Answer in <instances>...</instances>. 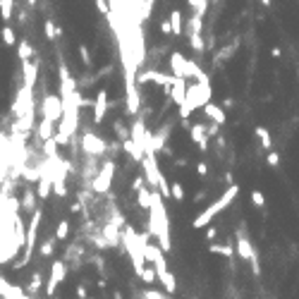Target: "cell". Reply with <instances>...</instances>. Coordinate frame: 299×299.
I'll return each instance as SVG.
<instances>
[{
    "instance_id": "6da1fadb",
    "label": "cell",
    "mask_w": 299,
    "mask_h": 299,
    "mask_svg": "<svg viewBox=\"0 0 299 299\" xmlns=\"http://www.w3.org/2000/svg\"><path fill=\"white\" fill-rule=\"evenodd\" d=\"M153 194V201H151V208H149V232L151 237H156L161 249L168 254L170 251V220H168V211H165V204H163V194L151 189Z\"/></svg>"
},
{
    "instance_id": "7a4b0ae2",
    "label": "cell",
    "mask_w": 299,
    "mask_h": 299,
    "mask_svg": "<svg viewBox=\"0 0 299 299\" xmlns=\"http://www.w3.org/2000/svg\"><path fill=\"white\" fill-rule=\"evenodd\" d=\"M151 240V232H136L132 225L122 227V246L130 254L134 273L141 275V271L146 268V256H144V244Z\"/></svg>"
},
{
    "instance_id": "3957f363",
    "label": "cell",
    "mask_w": 299,
    "mask_h": 299,
    "mask_svg": "<svg viewBox=\"0 0 299 299\" xmlns=\"http://www.w3.org/2000/svg\"><path fill=\"white\" fill-rule=\"evenodd\" d=\"M237 194H240V187H237L235 182H230V187L220 194V199H218V201H213L208 208H204V211H201V213H199V216L191 220V225H194L196 230H201V227H206V225H211V220H213L218 213H223L225 208H227V206L237 199Z\"/></svg>"
},
{
    "instance_id": "277c9868",
    "label": "cell",
    "mask_w": 299,
    "mask_h": 299,
    "mask_svg": "<svg viewBox=\"0 0 299 299\" xmlns=\"http://www.w3.org/2000/svg\"><path fill=\"white\" fill-rule=\"evenodd\" d=\"M41 218H43V213L41 211H34L31 213V220H29V227H27V240H24V256L15 263V268H22V266H27V263L31 261V254H34V246H36V235H38V223H41Z\"/></svg>"
},
{
    "instance_id": "5b68a950",
    "label": "cell",
    "mask_w": 299,
    "mask_h": 299,
    "mask_svg": "<svg viewBox=\"0 0 299 299\" xmlns=\"http://www.w3.org/2000/svg\"><path fill=\"white\" fill-rule=\"evenodd\" d=\"M112 177H115V163H112V161H106V163L98 168L96 177L91 180V189H94L96 194H106V191H110Z\"/></svg>"
},
{
    "instance_id": "8992f818",
    "label": "cell",
    "mask_w": 299,
    "mask_h": 299,
    "mask_svg": "<svg viewBox=\"0 0 299 299\" xmlns=\"http://www.w3.org/2000/svg\"><path fill=\"white\" fill-rule=\"evenodd\" d=\"M82 151H84L86 156H106V153H108V144H106L101 136L86 132V134L82 136Z\"/></svg>"
},
{
    "instance_id": "52a82bcc",
    "label": "cell",
    "mask_w": 299,
    "mask_h": 299,
    "mask_svg": "<svg viewBox=\"0 0 299 299\" xmlns=\"http://www.w3.org/2000/svg\"><path fill=\"white\" fill-rule=\"evenodd\" d=\"M67 275V263L65 261H53L51 263V275H48V282H46V295L53 297V292L57 290V285L65 280Z\"/></svg>"
},
{
    "instance_id": "ba28073f",
    "label": "cell",
    "mask_w": 299,
    "mask_h": 299,
    "mask_svg": "<svg viewBox=\"0 0 299 299\" xmlns=\"http://www.w3.org/2000/svg\"><path fill=\"white\" fill-rule=\"evenodd\" d=\"M144 165V177H146V185L149 187H158V175H161V168H158V161H156V151H149L141 161Z\"/></svg>"
},
{
    "instance_id": "9c48e42d",
    "label": "cell",
    "mask_w": 299,
    "mask_h": 299,
    "mask_svg": "<svg viewBox=\"0 0 299 299\" xmlns=\"http://www.w3.org/2000/svg\"><path fill=\"white\" fill-rule=\"evenodd\" d=\"M41 112L46 120H53V122H60L62 120V101L57 96H46L43 103H41Z\"/></svg>"
},
{
    "instance_id": "30bf717a",
    "label": "cell",
    "mask_w": 299,
    "mask_h": 299,
    "mask_svg": "<svg viewBox=\"0 0 299 299\" xmlns=\"http://www.w3.org/2000/svg\"><path fill=\"white\" fill-rule=\"evenodd\" d=\"M189 136H191L194 144H199V151L208 149V132H206L204 125H191L189 127Z\"/></svg>"
},
{
    "instance_id": "8fae6325",
    "label": "cell",
    "mask_w": 299,
    "mask_h": 299,
    "mask_svg": "<svg viewBox=\"0 0 299 299\" xmlns=\"http://www.w3.org/2000/svg\"><path fill=\"white\" fill-rule=\"evenodd\" d=\"M106 112H108V91H98L96 96V103H94V122H101L103 117H106Z\"/></svg>"
},
{
    "instance_id": "7c38bea8",
    "label": "cell",
    "mask_w": 299,
    "mask_h": 299,
    "mask_svg": "<svg viewBox=\"0 0 299 299\" xmlns=\"http://www.w3.org/2000/svg\"><path fill=\"white\" fill-rule=\"evenodd\" d=\"M254 251H256V249H254V244L249 242V240H246V235L240 230V235H237V256L244 259V261H249Z\"/></svg>"
},
{
    "instance_id": "4fadbf2b",
    "label": "cell",
    "mask_w": 299,
    "mask_h": 299,
    "mask_svg": "<svg viewBox=\"0 0 299 299\" xmlns=\"http://www.w3.org/2000/svg\"><path fill=\"white\" fill-rule=\"evenodd\" d=\"M55 122H53V120H46V117H43V120H41V125H38V136H41V139H43V141H48V139H53V136H55Z\"/></svg>"
},
{
    "instance_id": "5bb4252c",
    "label": "cell",
    "mask_w": 299,
    "mask_h": 299,
    "mask_svg": "<svg viewBox=\"0 0 299 299\" xmlns=\"http://www.w3.org/2000/svg\"><path fill=\"white\" fill-rule=\"evenodd\" d=\"M36 191L31 187H24V199H22V208L27 211V213H34L36 211Z\"/></svg>"
},
{
    "instance_id": "9a60e30c",
    "label": "cell",
    "mask_w": 299,
    "mask_h": 299,
    "mask_svg": "<svg viewBox=\"0 0 299 299\" xmlns=\"http://www.w3.org/2000/svg\"><path fill=\"white\" fill-rule=\"evenodd\" d=\"M158 282L163 285V290H165L168 295H172V292L177 290V280H175V275H172L170 271H163V273H158Z\"/></svg>"
},
{
    "instance_id": "2e32d148",
    "label": "cell",
    "mask_w": 299,
    "mask_h": 299,
    "mask_svg": "<svg viewBox=\"0 0 299 299\" xmlns=\"http://www.w3.org/2000/svg\"><path fill=\"white\" fill-rule=\"evenodd\" d=\"M122 149L130 153L132 161H136V163H141V161H144V149H139L132 139H125V141H122Z\"/></svg>"
},
{
    "instance_id": "e0dca14e",
    "label": "cell",
    "mask_w": 299,
    "mask_h": 299,
    "mask_svg": "<svg viewBox=\"0 0 299 299\" xmlns=\"http://www.w3.org/2000/svg\"><path fill=\"white\" fill-rule=\"evenodd\" d=\"M204 112L213 120V122H218V125H225V120H227V117H225V110H220V108H218V106H213V103H206Z\"/></svg>"
},
{
    "instance_id": "ac0fdd59",
    "label": "cell",
    "mask_w": 299,
    "mask_h": 299,
    "mask_svg": "<svg viewBox=\"0 0 299 299\" xmlns=\"http://www.w3.org/2000/svg\"><path fill=\"white\" fill-rule=\"evenodd\" d=\"M208 251L211 254H220V256H232L235 254V246L232 244H208Z\"/></svg>"
},
{
    "instance_id": "d6986e66",
    "label": "cell",
    "mask_w": 299,
    "mask_h": 299,
    "mask_svg": "<svg viewBox=\"0 0 299 299\" xmlns=\"http://www.w3.org/2000/svg\"><path fill=\"white\" fill-rule=\"evenodd\" d=\"M256 136H259V141H261L263 149L273 151V136H271V132L266 130V127H256Z\"/></svg>"
},
{
    "instance_id": "ffe728a7",
    "label": "cell",
    "mask_w": 299,
    "mask_h": 299,
    "mask_svg": "<svg viewBox=\"0 0 299 299\" xmlns=\"http://www.w3.org/2000/svg\"><path fill=\"white\" fill-rule=\"evenodd\" d=\"M41 287H43V275H41V271H34L31 280H29V285H27V292H29V295H36Z\"/></svg>"
},
{
    "instance_id": "44dd1931",
    "label": "cell",
    "mask_w": 299,
    "mask_h": 299,
    "mask_svg": "<svg viewBox=\"0 0 299 299\" xmlns=\"http://www.w3.org/2000/svg\"><path fill=\"white\" fill-rule=\"evenodd\" d=\"M151 201H153V194H151V189L144 185V187L139 189V206L149 211V208H151Z\"/></svg>"
},
{
    "instance_id": "7402d4cb",
    "label": "cell",
    "mask_w": 299,
    "mask_h": 299,
    "mask_svg": "<svg viewBox=\"0 0 299 299\" xmlns=\"http://www.w3.org/2000/svg\"><path fill=\"white\" fill-rule=\"evenodd\" d=\"M67 235H70V223L67 220H60L55 227V240H67Z\"/></svg>"
},
{
    "instance_id": "603a6c76",
    "label": "cell",
    "mask_w": 299,
    "mask_h": 299,
    "mask_svg": "<svg viewBox=\"0 0 299 299\" xmlns=\"http://www.w3.org/2000/svg\"><path fill=\"white\" fill-rule=\"evenodd\" d=\"M170 196H172L175 201H182V199H185V189H182L180 182H172V185H170Z\"/></svg>"
},
{
    "instance_id": "cb8c5ba5",
    "label": "cell",
    "mask_w": 299,
    "mask_h": 299,
    "mask_svg": "<svg viewBox=\"0 0 299 299\" xmlns=\"http://www.w3.org/2000/svg\"><path fill=\"white\" fill-rule=\"evenodd\" d=\"M158 191L163 194V199H168V196H170V182L165 180V175H163V172L158 175Z\"/></svg>"
},
{
    "instance_id": "d4e9b609",
    "label": "cell",
    "mask_w": 299,
    "mask_h": 299,
    "mask_svg": "<svg viewBox=\"0 0 299 299\" xmlns=\"http://www.w3.org/2000/svg\"><path fill=\"white\" fill-rule=\"evenodd\" d=\"M141 299H170L168 292H158V290H144Z\"/></svg>"
},
{
    "instance_id": "484cf974",
    "label": "cell",
    "mask_w": 299,
    "mask_h": 299,
    "mask_svg": "<svg viewBox=\"0 0 299 299\" xmlns=\"http://www.w3.org/2000/svg\"><path fill=\"white\" fill-rule=\"evenodd\" d=\"M112 130H115V134H117V136H120L122 141H125V139H132V132H127V127H125V125H122L120 120H117V122L112 125Z\"/></svg>"
},
{
    "instance_id": "4316f807",
    "label": "cell",
    "mask_w": 299,
    "mask_h": 299,
    "mask_svg": "<svg viewBox=\"0 0 299 299\" xmlns=\"http://www.w3.org/2000/svg\"><path fill=\"white\" fill-rule=\"evenodd\" d=\"M53 249H55V237H51V240H46L41 244V256H51Z\"/></svg>"
},
{
    "instance_id": "83f0119b",
    "label": "cell",
    "mask_w": 299,
    "mask_h": 299,
    "mask_svg": "<svg viewBox=\"0 0 299 299\" xmlns=\"http://www.w3.org/2000/svg\"><path fill=\"white\" fill-rule=\"evenodd\" d=\"M251 204L256 206V208H263V206H266V196H263V191H259V189H254V191H251Z\"/></svg>"
},
{
    "instance_id": "f1b7e54d",
    "label": "cell",
    "mask_w": 299,
    "mask_h": 299,
    "mask_svg": "<svg viewBox=\"0 0 299 299\" xmlns=\"http://www.w3.org/2000/svg\"><path fill=\"white\" fill-rule=\"evenodd\" d=\"M139 278H141L144 282H153L156 278H158V273H156V268L151 266V268H144V271H141V275H139Z\"/></svg>"
},
{
    "instance_id": "f546056e",
    "label": "cell",
    "mask_w": 299,
    "mask_h": 299,
    "mask_svg": "<svg viewBox=\"0 0 299 299\" xmlns=\"http://www.w3.org/2000/svg\"><path fill=\"white\" fill-rule=\"evenodd\" d=\"M53 191H55L57 196H67V185H65V180H53Z\"/></svg>"
},
{
    "instance_id": "4dcf8cb0",
    "label": "cell",
    "mask_w": 299,
    "mask_h": 299,
    "mask_svg": "<svg viewBox=\"0 0 299 299\" xmlns=\"http://www.w3.org/2000/svg\"><path fill=\"white\" fill-rule=\"evenodd\" d=\"M266 161H268V165H271V168H278V165H280V153H278V151H268Z\"/></svg>"
},
{
    "instance_id": "1f68e13d",
    "label": "cell",
    "mask_w": 299,
    "mask_h": 299,
    "mask_svg": "<svg viewBox=\"0 0 299 299\" xmlns=\"http://www.w3.org/2000/svg\"><path fill=\"white\" fill-rule=\"evenodd\" d=\"M249 263H251V271H254V275L259 278V275H261V266H259V254H256V251L251 254V259H249Z\"/></svg>"
},
{
    "instance_id": "d6a6232c",
    "label": "cell",
    "mask_w": 299,
    "mask_h": 299,
    "mask_svg": "<svg viewBox=\"0 0 299 299\" xmlns=\"http://www.w3.org/2000/svg\"><path fill=\"white\" fill-rule=\"evenodd\" d=\"M144 185H146V177H144V175H139V177H134V180H132V189H134V191H139Z\"/></svg>"
},
{
    "instance_id": "836d02e7",
    "label": "cell",
    "mask_w": 299,
    "mask_h": 299,
    "mask_svg": "<svg viewBox=\"0 0 299 299\" xmlns=\"http://www.w3.org/2000/svg\"><path fill=\"white\" fill-rule=\"evenodd\" d=\"M216 237H218V230H216V227H208V230H206V240H208V242H213Z\"/></svg>"
},
{
    "instance_id": "e575fe53",
    "label": "cell",
    "mask_w": 299,
    "mask_h": 299,
    "mask_svg": "<svg viewBox=\"0 0 299 299\" xmlns=\"http://www.w3.org/2000/svg\"><path fill=\"white\" fill-rule=\"evenodd\" d=\"M77 297H79V299H89V292H86V287H84V285H79V287H77Z\"/></svg>"
},
{
    "instance_id": "d590c367",
    "label": "cell",
    "mask_w": 299,
    "mask_h": 299,
    "mask_svg": "<svg viewBox=\"0 0 299 299\" xmlns=\"http://www.w3.org/2000/svg\"><path fill=\"white\" fill-rule=\"evenodd\" d=\"M2 38H5V43H15V36H12V31H10V29H5V31H2Z\"/></svg>"
},
{
    "instance_id": "8d00e7d4",
    "label": "cell",
    "mask_w": 299,
    "mask_h": 299,
    "mask_svg": "<svg viewBox=\"0 0 299 299\" xmlns=\"http://www.w3.org/2000/svg\"><path fill=\"white\" fill-rule=\"evenodd\" d=\"M196 172H199L201 177H206V175H208V165H206V163H199V165H196Z\"/></svg>"
},
{
    "instance_id": "74e56055",
    "label": "cell",
    "mask_w": 299,
    "mask_h": 299,
    "mask_svg": "<svg viewBox=\"0 0 299 299\" xmlns=\"http://www.w3.org/2000/svg\"><path fill=\"white\" fill-rule=\"evenodd\" d=\"M70 211H72V213H77V211H82V204H72V206H70Z\"/></svg>"
},
{
    "instance_id": "f35d334b",
    "label": "cell",
    "mask_w": 299,
    "mask_h": 299,
    "mask_svg": "<svg viewBox=\"0 0 299 299\" xmlns=\"http://www.w3.org/2000/svg\"><path fill=\"white\" fill-rule=\"evenodd\" d=\"M112 299H122V295L120 292H112Z\"/></svg>"
},
{
    "instance_id": "ab89813d",
    "label": "cell",
    "mask_w": 299,
    "mask_h": 299,
    "mask_svg": "<svg viewBox=\"0 0 299 299\" xmlns=\"http://www.w3.org/2000/svg\"><path fill=\"white\" fill-rule=\"evenodd\" d=\"M2 299H12V297H2Z\"/></svg>"
},
{
    "instance_id": "60d3db41",
    "label": "cell",
    "mask_w": 299,
    "mask_h": 299,
    "mask_svg": "<svg viewBox=\"0 0 299 299\" xmlns=\"http://www.w3.org/2000/svg\"><path fill=\"white\" fill-rule=\"evenodd\" d=\"M89 299H91V297H89Z\"/></svg>"
}]
</instances>
